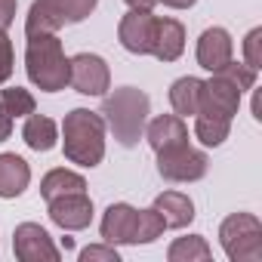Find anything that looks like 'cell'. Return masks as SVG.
Instances as JSON below:
<instances>
[{"mask_svg": "<svg viewBox=\"0 0 262 262\" xmlns=\"http://www.w3.org/2000/svg\"><path fill=\"white\" fill-rule=\"evenodd\" d=\"M99 114L105 120V129L114 136V142L123 148H133V145H139V139L145 133V123L151 114V99L139 86H117L102 99Z\"/></svg>", "mask_w": 262, "mask_h": 262, "instance_id": "obj_1", "label": "cell"}, {"mask_svg": "<svg viewBox=\"0 0 262 262\" xmlns=\"http://www.w3.org/2000/svg\"><path fill=\"white\" fill-rule=\"evenodd\" d=\"M62 148H65V158L83 170H93L105 161V120L99 111H90V108H74L65 114L62 126Z\"/></svg>", "mask_w": 262, "mask_h": 262, "instance_id": "obj_2", "label": "cell"}, {"mask_svg": "<svg viewBox=\"0 0 262 262\" xmlns=\"http://www.w3.org/2000/svg\"><path fill=\"white\" fill-rule=\"evenodd\" d=\"M25 74L43 93L68 86V56L56 34H31L25 43Z\"/></svg>", "mask_w": 262, "mask_h": 262, "instance_id": "obj_3", "label": "cell"}, {"mask_svg": "<svg viewBox=\"0 0 262 262\" xmlns=\"http://www.w3.org/2000/svg\"><path fill=\"white\" fill-rule=\"evenodd\" d=\"M99 0H34L25 16V34H59L93 16Z\"/></svg>", "mask_w": 262, "mask_h": 262, "instance_id": "obj_4", "label": "cell"}, {"mask_svg": "<svg viewBox=\"0 0 262 262\" xmlns=\"http://www.w3.org/2000/svg\"><path fill=\"white\" fill-rule=\"evenodd\" d=\"M219 244L231 262H262V222L253 213H231L219 222Z\"/></svg>", "mask_w": 262, "mask_h": 262, "instance_id": "obj_5", "label": "cell"}, {"mask_svg": "<svg viewBox=\"0 0 262 262\" xmlns=\"http://www.w3.org/2000/svg\"><path fill=\"white\" fill-rule=\"evenodd\" d=\"M68 86L80 96H105L111 90V68L99 53H77L68 59Z\"/></svg>", "mask_w": 262, "mask_h": 262, "instance_id": "obj_6", "label": "cell"}, {"mask_svg": "<svg viewBox=\"0 0 262 262\" xmlns=\"http://www.w3.org/2000/svg\"><path fill=\"white\" fill-rule=\"evenodd\" d=\"M207 167H210L207 151L194 148L191 142L158 155V173L167 182H198L207 176Z\"/></svg>", "mask_w": 262, "mask_h": 262, "instance_id": "obj_7", "label": "cell"}, {"mask_svg": "<svg viewBox=\"0 0 262 262\" xmlns=\"http://www.w3.org/2000/svg\"><path fill=\"white\" fill-rule=\"evenodd\" d=\"M13 253L19 262H59L62 250L53 244L50 231L37 222H22L13 231Z\"/></svg>", "mask_w": 262, "mask_h": 262, "instance_id": "obj_8", "label": "cell"}, {"mask_svg": "<svg viewBox=\"0 0 262 262\" xmlns=\"http://www.w3.org/2000/svg\"><path fill=\"white\" fill-rule=\"evenodd\" d=\"M47 213H50V222L59 225L62 231H83L93 222V201L86 191L62 194L47 201Z\"/></svg>", "mask_w": 262, "mask_h": 262, "instance_id": "obj_9", "label": "cell"}, {"mask_svg": "<svg viewBox=\"0 0 262 262\" xmlns=\"http://www.w3.org/2000/svg\"><path fill=\"white\" fill-rule=\"evenodd\" d=\"M155 13H142V10H129L120 22H117V40L126 53L133 56H151V43H155Z\"/></svg>", "mask_w": 262, "mask_h": 262, "instance_id": "obj_10", "label": "cell"}, {"mask_svg": "<svg viewBox=\"0 0 262 262\" xmlns=\"http://www.w3.org/2000/svg\"><path fill=\"white\" fill-rule=\"evenodd\" d=\"M241 108V93L237 86H231L222 74H213L210 80H204V90H201V114H213V117H225V120H234Z\"/></svg>", "mask_w": 262, "mask_h": 262, "instance_id": "obj_11", "label": "cell"}, {"mask_svg": "<svg viewBox=\"0 0 262 262\" xmlns=\"http://www.w3.org/2000/svg\"><path fill=\"white\" fill-rule=\"evenodd\" d=\"M142 139L151 145L155 155L170 151V148H179V145L188 142V123H185V117H179V114H158V117H151V120L145 123Z\"/></svg>", "mask_w": 262, "mask_h": 262, "instance_id": "obj_12", "label": "cell"}, {"mask_svg": "<svg viewBox=\"0 0 262 262\" xmlns=\"http://www.w3.org/2000/svg\"><path fill=\"white\" fill-rule=\"evenodd\" d=\"M194 56H198V65L213 74V71H219L222 65H228V62L234 59V40H231V34H228L225 28L213 25V28H207V31L198 37Z\"/></svg>", "mask_w": 262, "mask_h": 262, "instance_id": "obj_13", "label": "cell"}, {"mask_svg": "<svg viewBox=\"0 0 262 262\" xmlns=\"http://www.w3.org/2000/svg\"><path fill=\"white\" fill-rule=\"evenodd\" d=\"M136 207L126 204V201H117L111 204L105 213H102V222H99V234L105 244H133V231H136Z\"/></svg>", "mask_w": 262, "mask_h": 262, "instance_id": "obj_14", "label": "cell"}, {"mask_svg": "<svg viewBox=\"0 0 262 262\" xmlns=\"http://www.w3.org/2000/svg\"><path fill=\"white\" fill-rule=\"evenodd\" d=\"M185 53V25L179 19L170 16H158L155 22V43H151V56L161 62H176Z\"/></svg>", "mask_w": 262, "mask_h": 262, "instance_id": "obj_15", "label": "cell"}, {"mask_svg": "<svg viewBox=\"0 0 262 262\" xmlns=\"http://www.w3.org/2000/svg\"><path fill=\"white\" fill-rule=\"evenodd\" d=\"M28 185H31V167H28V161L19 158V155H13V151H4V155H0V198L13 201Z\"/></svg>", "mask_w": 262, "mask_h": 262, "instance_id": "obj_16", "label": "cell"}, {"mask_svg": "<svg viewBox=\"0 0 262 262\" xmlns=\"http://www.w3.org/2000/svg\"><path fill=\"white\" fill-rule=\"evenodd\" d=\"M151 207L161 213V219H164L167 228H185L194 219V201L185 191H173V188L170 191H161Z\"/></svg>", "mask_w": 262, "mask_h": 262, "instance_id": "obj_17", "label": "cell"}, {"mask_svg": "<svg viewBox=\"0 0 262 262\" xmlns=\"http://www.w3.org/2000/svg\"><path fill=\"white\" fill-rule=\"evenodd\" d=\"M22 139H25V145L31 148V151H40V155H47V151H53L56 145H59V123L53 120V117H47V114H28L25 117V126H22Z\"/></svg>", "mask_w": 262, "mask_h": 262, "instance_id": "obj_18", "label": "cell"}, {"mask_svg": "<svg viewBox=\"0 0 262 262\" xmlns=\"http://www.w3.org/2000/svg\"><path fill=\"white\" fill-rule=\"evenodd\" d=\"M201 90H204V80L194 77V74H185L179 80L170 83V105H173V114L179 117H194L198 108H201Z\"/></svg>", "mask_w": 262, "mask_h": 262, "instance_id": "obj_19", "label": "cell"}, {"mask_svg": "<svg viewBox=\"0 0 262 262\" xmlns=\"http://www.w3.org/2000/svg\"><path fill=\"white\" fill-rule=\"evenodd\" d=\"M74 191H86V179L74 170H65V167H56L50 170L43 179H40V198L43 201H53V198H62V194H74Z\"/></svg>", "mask_w": 262, "mask_h": 262, "instance_id": "obj_20", "label": "cell"}, {"mask_svg": "<svg viewBox=\"0 0 262 262\" xmlns=\"http://www.w3.org/2000/svg\"><path fill=\"white\" fill-rule=\"evenodd\" d=\"M191 133H194V139L204 145V148H219L225 139H228V133H231V120H225V117H213V114H194V126H191Z\"/></svg>", "mask_w": 262, "mask_h": 262, "instance_id": "obj_21", "label": "cell"}, {"mask_svg": "<svg viewBox=\"0 0 262 262\" xmlns=\"http://www.w3.org/2000/svg\"><path fill=\"white\" fill-rule=\"evenodd\" d=\"M167 259L170 262H207L213 259V247L207 244L204 234H185L167 247Z\"/></svg>", "mask_w": 262, "mask_h": 262, "instance_id": "obj_22", "label": "cell"}, {"mask_svg": "<svg viewBox=\"0 0 262 262\" xmlns=\"http://www.w3.org/2000/svg\"><path fill=\"white\" fill-rule=\"evenodd\" d=\"M0 105L7 108L10 117H28L37 111V102H34V93L25 90V86H7L0 93Z\"/></svg>", "mask_w": 262, "mask_h": 262, "instance_id": "obj_23", "label": "cell"}, {"mask_svg": "<svg viewBox=\"0 0 262 262\" xmlns=\"http://www.w3.org/2000/svg\"><path fill=\"white\" fill-rule=\"evenodd\" d=\"M164 219H161V213L155 210V207H148V210H139L136 213V231H133V244L139 247V244H155L161 234H164Z\"/></svg>", "mask_w": 262, "mask_h": 262, "instance_id": "obj_24", "label": "cell"}, {"mask_svg": "<svg viewBox=\"0 0 262 262\" xmlns=\"http://www.w3.org/2000/svg\"><path fill=\"white\" fill-rule=\"evenodd\" d=\"M213 74H222V77H225L231 86H237V93L244 96L247 90H256V74H259V71L250 68L247 62H234V59H231L228 65H222V68L213 71Z\"/></svg>", "mask_w": 262, "mask_h": 262, "instance_id": "obj_25", "label": "cell"}, {"mask_svg": "<svg viewBox=\"0 0 262 262\" xmlns=\"http://www.w3.org/2000/svg\"><path fill=\"white\" fill-rule=\"evenodd\" d=\"M80 262H120V253L114 244H90L80 250Z\"/></svg>", "mask_w": 262, "mask_h": 262, "instance_id": "obj_26", "label": "cell"}, {"mask_svg": "<svg viewBox=\"0 0 262 262\" xmlns=\"http://www.w3.org/2000/svg\"><path fill=\"white\" fill-rule=\"evenodd\" d=\"M13 68H16V50H13V40L7 31H0V86H4L10 77H13Z\"/></svg>", "mask_w": 262, "mask_h": 262, "instance_id": "obj_27", "label": "cell"}, {"mask_svg": "<svg viewBox=\"0 0 262 262\" xmlns=\"http://www.w3.org/2000/svg\"><path fill=\"white\" fill-rule=\"evenodd\" d=\"M244 62L256 71L262 68V28H253L244 37Z\"/></svg>", "mask_w": 262, "mask_h": 262, "instance_id": "obj_28", "label": "cell"}, {"mask_svg": "<svg viewBox=\"0 0 262 262\" xmlns=\"http://www.w3.org/2000/svg\"><path fill=\"white\" fill-rule=\"evenodd\" d=\"M16 10H19L16 0H0V31H7L16 22Z\"/></svg>", "mask_w": 262, "mask_h": 262, "instance_id": "obj_29", "label": "cell"}, {"mask_svg": "<svg viewBox=\"0 0 262 262\" xmlns=\"http://www.w3.org/2000/svg\"><path fill=\"white\" fill-rule=\"evenodd\" d=\"M13 136V117L7 114V108L0 105V142H7Z\"/></svg>", "mask_w": 262, "mask_h": 262, "instance_id": "obj_30", "label": "cell"}, {"mask_svg": "<svg viewBox=\"0 0 262 262\" xmlns=\"http://www.w3.org/2000/svg\"><path fill=\"white\" fill-rule=\"evenodd\" d=\"M123 4H126L129 10H142V13H151V10L158 7V0H123Z\"/></svg>", "mask_w": 262, "mask_h": 262, "instance_id": "obj_31", "label": "cell"}, {"mask_svg": "<svg viewBox=\"0 0 262 262\" xmlns=\"http://www.w3.org/2000/svg\"><path fill=\"white\" fill-rule=\"evenodd\" d=\"M158 4H164V7H170V10H191L198 0H158Z\"/></svg>", "mask_w": 262, "mask_h": 262, "instance_id": "obj_32", "label": "cell"}, {"mask_svg": "<svg viewBox=\"0 0 262 262\" xmlns=\"http://www.w3.org/2000/svg\"><path fill=\"white\" fill-rule=\"evenodd\" d=\"M253 117H256V120H262V102H259V93L253 96Z\"/></svg>", "mask_w": 262, "mask_h": 262, "instance_id": "obj_33", "label": "cell"}]
</instances>
